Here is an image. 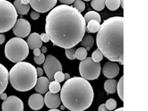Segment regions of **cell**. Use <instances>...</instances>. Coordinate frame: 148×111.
I'll return each mask as SVG.
<instances>
[{
    "label": "cell",
    "instance_id": "cell-37",
    "mask_svg": "<svg viewBox=\"0 0 148 111\" xmlns=\"http://www.w3.org/2000/svg\"><path fill=\"white\" fill-rule=\"evenodd\" d=\"M36 69L38 76L41 77L44 74V71H43V69L41 68H39V67H38V68H36Z\"/></svg>",
    "mask_w": 148,
    "mask_h": 111
},
{
    "label": "cell",
    "instance_id": "cell-8",
    "mask_svg": "<svg viewBox=\"0 0 148 111\" xmlns=\"http://www.w3.org/2000/svg\"><path fill=\"white\" fill-rule=\"evenodd\" d=\"M43 69L49 81H53L55 73L58 71H62V65L59 60L52 55H48L45 58Z\"/></svg>",
    "mask_w": 148,
    "mask_h": 111
},
{
    "label": "cell",
    "instance_id": "cell-46",
    "mask_svg": "<svg viewBox=\"0 0 148 111\" xmlns=\"http://www.w3.org/2000/svg\"><path fill=\"white\" fill-rule=\"evenodd\" d=\"M120 6L122 7V8H124V1H120Z\"/></svg>",
    "mask_w": 148,
    "mask_h": 111
},
{
    "label": "cell",
    "instance_id": "cell-24",
    "mask_svg": "<svg viewBox=\"0 0 148 111\" xmlns=\"http://www.w3.org/2000/svg\"><path fill=\"white\" fill-rule=\"evenodd\" d=\"M91 5L95 10L101 11L105 7V1L104 0H92L91 2Z\"/></svg>",
    "mask_w": 148,
    "mask_h": 111
},
{
    "label": "cell",
    "instance_id": "cell-21",
    "mask_svg": "<svg viewBox=\"0 0 148 111\" xmlns=\"http://www.w3.org/2000/svg\"><path fill=\"white\" fill-rule=\"evenodd\" d=\"M101 27L100 23L95 20H92L88 22L86 30L88 33H96L98 32Z\"/></svg>",
    "mask_w": 148,
    "mask_h": 111
},
{
    "label": "cell",
    "instance_id": "cell-34",
    "mask_svg": "<svg viewBox=\"0 0 148 111\" xmlns=\"http://www.w3.org/2000/svg\"><path fill=\"white\" fill-rule=\"evenodd\" d=\"M40 38L42 41L44 42L45 43H47L50 40V38L46 33H42L40 35Z\"/></svg>",
    "mask_w": 148,
    "mask_h": 111
},
{
    "label": "cell",
    "instance_id": "cell-27",
    "mask_svg": "<svg viewBox=\"0 0 148 111\" xmlns=\"http://www.w3.org/2000/svg\"><path fill=\"white\" fill-rule=\"evenodd\" d=\"M117 90L118 95L123 101H124V76H122L117 83Z\"/></svg>",
    "mask_w": 148,
    "mask_h": 111
},
{
    "label": "cell",
    "instance_id": "cell-25",
    "mask_svg": "<svg viewBox=\"0 0 148 111\" xmlns=\"http://www.w3.org/2000/svg\"><path fill=\"white\" fill-rule=\"evenodd\" d=\"M87 51H88L85 48H79L77 50H75V59L77 58L81 61L85 60L87 58V55H88Z\"/></svg>",
    "mask_w": 148,
    "mask_h": 111
},
{
    "label": "cell",
    "instance_id": "cell-13",
    "mask_svg": "<svg viewBox=\"0 0 148 111\" xmlns=\"http://www.w3.org/2000/svg\"><path fill=\"white\" fill-rule=\"evenodd\" d=\"M44 102L49 108L57 109L60 106L61 100L58 94H52L50 92H46L44 97Z\"/></svg>",
    "mask_w": 148,
    "mask_h": 111
},
{
    "label": "cell",
    "instance_id": "cell-26",
    "mask_svg": "<svg viewBox=\"0 0 148 111\" xmlns=\"http://www.w3.org/2000/svg\"><path fill=\"white\" fill-rule=\"evenodd\" d=\"M61 89V85L59 82L55 81H52L50 82L49 86V92L52 94H58Z\"/></svg>",
    "mask_w": 148,
    "mask_h": 111
},
{
    "label": "cell",
    "instance_id": "cell-38",
    "mask_svg": "<svg viewBox=\"0 0 148 111\" xmlns=\"http://www.w3.org/2000/svg\"><path fill=\"white\" fill-rule=\"evenodd\" d=\"M98 111H109L108 110L105 104H102L99 107Z\"/></svg>",
    "mask_w": 148,
    "mask_h": 111
},
{
    "label": "cell",
    "instance_id": "cell-11",
    "mask_svg": "<svg viewBox=\"0 0 148 111\" xmlns=\"http://www.w3.org/2000/svg\"><path fill=\"white\" fill-rule=\"evenodd\" d=\"M58 1H30V5L38 13H45L49 11L57 4Z\"/></svg>",
    "mask_w": 148,
    "mask_h": 111
},
{
    "label": "cell",
    "instance_id": "cell-35",
    "mask_svg": "<svg viewBox=\"0 0 148 111\" xmlns=\"http://www.w3.org/2000/svg\"><path fill=\"white\" fill-rule=\"evenodd\" d=\"M30 17L32 20L35 21V20H38L40 17V14L35 11H32L30 13Z\"/></svg>",
    "mask_w": 148,
    "mask_h": 111
},
{
    "label": "cell",
    "instance_id": "cell-47",
    "mask_svg": "<svg viewBox=\"0 0 148 111\" xmlns=\"http://www.w3.org/2000/svg\"><path fill=\"white\" fill-rule=\"evenodd\" d=\"M48 111H61V110L58 109H51V110H49Z\"/></svg>",
    "mask_w": 148,
    "mask_h": 111
},
{
    "label": "cell",
    "instance_id": "cell-17",
    "mask_svg": "<svg viewBox=\"0 0 148 111\" xmlns=\"http://www.w3.org/2000/svg\"><path fill=\"white\" fill-rule=\"evenodd\" d=\"M27 43L31 50L34 49L40 48L43 45L40 38V35L37 32H33L30 34L27 38Z\"/></svg>",
    "mask_w": 148,
    "mask_h": 111
},
{
    "label": "cell",
    "instance_id": "cell-29",
    "mask_svg": "<svg viewBox=\"0 0 148 111\" xmlns=\"http://www.w3.org/2000/svg\"><path fill=\"white\" fill-rule=\"evenodd\" d=\"M73 7L81 13L85 9L86 5L84 1L81 0H77L73 3Z\"/></svg>",
    "mask_w": 148,
    "mask_h": 111
},
{
    "label": "cell",
    "instance_id": "cell-14",
    "mask_svg": "<svg viewBox=\"0 0 148 111\" xmlns=\"http://www.w3.org/2000/svg\"><path fill=\"white\" fill-rule=\"evenodd\" d=\"M45 102L44 98L41 94L38 93L32 94L28 99V105L33 110H40L44 106Z\"/></svg>",
    "mask_w": 148,
    "mask_h": 111
},
{
    "label": "cell",
    "instance_id": "cell-39",
    "mask_svg": "<svg viewBox=\"0 0 148 111\" xmlns=\"http://www.w3.org/2000/svg\"><path fill=\"white\" fill-rule=\"evenodd\" d=\"M33 53H34V55L35 56L34 57H38L41 54V52L40 49L36 48L34 49Z\"/></svg>",
    "mask_w": 148,
    "mask_h": 111
},
{
    "label": "cell",
    "instance_id": "cell-44",
    "mask_svg": "<svg viewBox=\"0 0 148 111\" xmlns=\"http://www.w3.org/2000/svg\"><path fill=\"white\" fill-rule=\"evenodd\" d=\"M64 76L65 80H66V81L71 78V75H69V74L68 73H65Z\"/></svg>",
    "mask_w": 148,
    "mask_h": 111
},
{
    "label": "cell",
    "instance_id": "cell-16",
    "mask_svg": "<svg viewBox=\"0 0 148 111\" xmlns=\"http://www.w3.org/2000/svg\"><path fill=\"white\" fill-rule=\"evenodd\" d=\"M50 82L48 78L45 76L39 77L38 78L34 89L38 94L41 95L45 94L49 89Z\"/></svg>",
    "mask_w": 148,
    "mask_h": 111
},
{
    "label": "cell",
    "instance_id": "cell-40",
    "mask_svg": "<svg viewBox=\"0 0 148 111\" xmlns=\"http://www.w3.org/2000/svg\"><path fill=\"white\" fill-rule=\"evenodd\" d=\"M5 39H6V38H5L4 35L0 33V45H1L4 43Z\"/></svg>",
    "mask_w": 148,
    "mask_h": 111
},
{
    "label": "cell",
    "instance_id": "cell-42",
    "mask_svg": "<svg viewBox=\"0 0 148 111\" xmlns=\"http://www.w3.org/2000/svg\"><path fill=\"white\" fill-rule=\"evenodd\" d=\"M41 52H42V53H45L47 52V48L46 47V46H44L43 47H42L41 49Z\"/></svg>",
    "mask_w": 148,
    "mask_h": 111
},
{
    "label": "cell",
    "instance_id": "cell-1",
    "mask_svg": "<svg viewBox=\"0 0 148 111\" xmlns=\"http://www.w3.org/2000/svg\"><path fill=\"white\" fill-rule=\"evenodd\" d=\"M86 28L84 17L73 6L60 5L46 16V34L54 45L65 49L74 48L81 42Z\"/></svg>",
    "mask_w": 148,
    "mask_h": 111
},
{
    "label": "cell",
    "instance_id": "cell-19",
    "mask_svg": "<svg viewBox=\"0 0 148 111\" xmlns=\"http://www.w3.org/2000/svg\"><path fill=\"white\" fill-rule=\"evenodd\" d=\"M117 81L113 79L106 80L104 83V89L108 94H114L117 91Z\"/></svg>",
    "mask_w": 148,
    "mask_h": 111
},
{
    "label": "cell",
    "instance_id": "cell-4",
    "mask_svg": "<svg viewBox=\"0 0 148 111\" xmlns=\"http://www.w3.org/2000/svg\"><path fill=\"white\" fill-rule=\"evenodd\" d=\"M38 80L36 68L27 62L16 63L9 72L12 86L18 91H28L34 88Z\"/></svg>",
    "mask_w": 148,
    "mask_h": 111
},
{
    "label": "cell",
    "instance_id": "cell-30",
    "mask_svg": "<svg viewBox=\"0 0 148 111\" xmlns=\"http://www.w3.org/2000/svg\"><path fill=\"white\" fill-rule=\"evenodd\" d=\"M105 105L109 111H113L117 107V102L113 99H109L106 102Z\"/></svg>",
    "mask_w": 148,
    "mask_h": 111
},
{
    "label": "cell",
    "instance_id": "cell-20",
    "mask_svg": "<svg viewBox=\"0 0 148 111\" xmlns=\"http://www.w3.org/2000/svg\"><path fill=\"white\" fill-rule=\"evenodd\" d=\"M95 40L92 36L88 34L83 38L81 42V45L86 49L87 51H90L94 46Z\"/></svg>",
    "mask_w": 148,
    "mask_h": 111
},
{
    "label": "cell",
    "instance_id": "cell-45",
    "mask_svg": "<svg viewBox=\"0 0 148 111\" xmlns=\"http://www.w3.org/2000/svg\"><path fill=\"white\" fill-rule=\"evenodd\" d=\"M114 111H124V108H123V107H121V108L117 109Z\"/></svg>",
    "mask_w": 148,
    "mask_h": 111
},
{
    "label": "cell",
    "instance_id": "cell-43",
    "mask_svg": "<svg viewBox=\"0 0 148 111\" xmlns=\"http://www.w3.org/2000/svg\"><path fill=\"white\" fill-rule=\"evenodd\" d=\"M21 2L24 5L30 4V1L29 0H21Z\"/></svg>",
    "mask_w": 148,
    "mask_h": 111
},
{
    "label": "cell",
    "instance_id": "cell-7",
    "mask_svg": "<svg viewBox=\"0 0 148 111\" xmlns=\"http://www.w3.org/2000/svg\"><path fill=\"white\" fill-rule=\"evenodd\" d=\"M101 69L100 64L94 62L91 57H88L82 61L79 67L82 77L89 81L98 79L101 74Z\"/></svg>",
    "mask_w": 148,
    "mask_h": 111
},
{
    "label": "cell",
    "instance_id": "cell-15",
    "mask_svg": "<svg viewBox=\"0 0 148 111\" xmlns=\"http://www.w3.org/2000/svg\"><path fill=\"white\" fill-rule=\"evenodd\" d=\"M9 82V72L3 65L0 63V95L7 88Z\"/></svg>",
    "mask_w": 148,
    "mask_h": 111
},
{
    "label": "cell",
    "instance_id": "cell-5",
    "mask_svg": "<svg viewBox=\"0 0 148 111\" xmlns=\"http://www.w3.org/2000/svg\"><path fill=\"white\" fill-rule=\"evenodd\" d=\"M29 47L27 42L18 37L10 39L5 46L6 58L14 63L22 62L27 57Z\"/></svg>",
    "mask_w": 148,
    "mask_h": 111
},
{
    "label": "cell",
    "instance_id": "cell-18",
    "mask_svg": "<svg viewBox=\"0 0 148 111\" xmlns=\"http://www.w3.org/2000/svg\"><path fill=\"white\" fill-rule=\"evenodd\" d=\"M14 6L17 14L25 15L28 13L30 8V4L24 5L21 2V0H16L14 2Z\"/></svg>",
    "mask_w": 148,
    "mask_h": 111
},
{
    "label": "cell",
    "instance_id": "cell-9",
    "mask_svg": "<svg viewBox=\"0 0 148 111\" xmlns=\"http://www.w3.org/2000/svg\"><path fill=\"white\" fill-rule=\"evenodd\" d=\"M2 111H24V103L15 95L8 96L1 105Z\"/></svg>",
    "mask_w": 148,
    "mask_h": 111
},
{
    "label": "cell",
    "instance_id": "cell-32",
    "mask_svg": "<svg viewBox=\"0 0 148 111\" xmlns=\"http://www.w3.org/2000/svg\"><path fill=\"white\" fill-rule=\"evenodd\" d=\"M75 49L72 48L65 49V55L69 59L71 60H74L75 59Z\"/></svg>",
    "mask_w": 148,
    "mask_h": 111
},
{
    "label": "cell",
    "instance_id": "cell-48",
    "mask_svg": "<svg viewBox=\"0 0 148 111\" xmlns=\"http://www.w3.org/2000/svg\"><path fill=\"white\" fill-rule=\"evenodd\" d=\"M60 108H61V110H64L65 109V107L64 105H62L61 106H60Z\"/></svg>",
    "mask_w": 148,
    "mask_h": 111
},
{
    "label": "cell",
    "instance_id": "cell-28",
    "mask_svg": "<svg viewBox=\"0 0 148 111\" xmlns=\"http://www.w3.org/2000/svg\"><path fill=\"white\" fill-rule=\"evenodd\" d=\"M91 58L94 62L99 63L103 59V55L102 53L97 49L92 54Z\"/></svg>",
    "mask_w": 148,
    "mask_h": 111
},
{
    "label": "cell",
    "instance_id": "cell-22",
    "mask_svg": "<svg viewBox=\"0 0 148 111\" xmlns=\"http://www.w3.org/2000/svg\"><path fill=\"white\" fill-rule=\"evenodd\" d=\"M84 18L85 20L86 23H88L92 20L97 21L99 23H101V21L100 14L96 11H90L88 12V13L85 14Z\"/></svg>",
    "mask_w": 148,
    "mask_h": 111
},
{
    "label": "cell",
    "instance_id": "cell-2",
    "mask_svg": "<svg viewBox=\"0 0 148 111\" xmlns=\"http://www.w3.org/2000/svg\"><path fill=\"white\" fill-rule=\"evenodd\" d=\"M98 49L110 61L124 64V18L114 16L101 25L96 36Z\"/></svg>",
    "mask_w": 148,
    "mask_h": 111
},
{
    "label": "cell",
    "instance_id": "cell-36",
    "mask_svg": "<svg viewBox=\"0 0 148 111\" xmlns=\"http://www.w3.org/2000/svg\"><path fill=\"white\" fill-rule=\"evenodd\" d=\"M75 1L74 0H60L59 2L61 3L62 4H64V5H71V4H73Z\"/></svg>",
    "mask_w": 148,
    "mask_h": 111
},
{
    "label": "cell",
    "instance_id": "cell-31",
    "mask_svg": "<svg viewBox=\"0 0 148 111\" xmlns=\"http://www.w3.org/2000/svg\"><path fill=\"white\" fill-rule=\"evenodd\" d=\"M53 78L57 82L59 83L62 82L65 80L64 74L61 71L56 72L53 76Z\"/></svg>",
    "mask_w": 148,
    "mask_h": 111
},
{
    "label": "cell",
    "instance_id": "cell-12",
    "mask_svg": "<svg viewBox=\"0 0 148 111\" xmlns=\"http://www.w3.org/2000/svg\"><path fill=\"white\" fill-rule=\"evenodd\" d=\"M120 68L117 63L108 61L103 65L102 73L104 76L108 79H113L119 74Z\"/></svg>",
    "mask_w": 148,
    "mask_h": 111
},
{
    "label": "cell",
    "instance_id": "cell-41",
    "mask_svg": "<svg viewBox=\"0 0 148 111\" xmlns=\"http://www.w3.org/2000/svg\"><path fill=\"white\" fill-rule=\"evenodd\" d=\"M0 98L1 100L3 101H5L7 98H8V96H7V94L6 92H2L1 95H0Z\"/></svg>",
    "mask_w": 148,
    "mask_h": 111
},
{
    "label": "cell",
    "instance_id": "cell-10",
    "mask_svg": "<svg viewBox=\"0 0 148 111\" xmlns=\"http://www.w3.org/2000/svg\"><path fill=\"white\" fill-rule=\"evenodd\" d=\"M31 25L28 21L24 18H19L13 28L14 34L18 38H24L30 35Z\"/></svg>",
    "mask_w": 148,
    "mask_h": 111
},
{
    "label": "cell",
    "instance_id": "cell-6",
    "mask_svg": "<svg viewBox=\"0 0 148 111\" xmlns=\"http://www.w3.org/2000/svg\"><path fill=\"white\" fill-rule=\"evenodd\" d=\"M18 14L14 5L6 0H0V33L13 28L17 21Z\"/></svg>",
    "mask_w": 148,
    "mask_h": 111
},
{
    "label": "cell",
    "instance_id": "cell-3",
    "mask_svg": "<svg viewBox=\"0 0 148 111\" xmlns=\"http://www.w3.org/2000/svg\"><path fill=\"white\" fill-rule=\"evenodd\" d=\"M60 96L62 104L69 111H84L92 104L94 90L88 80L75 76L64 83Z\"/></svg>",
    "mask_w": 148,
    "mask_h": 111
},
{
    "label": "cell",
    "instance_id": "cell-23",
    "mask_svg": "<svg viewBox=\"0 0 148 111\" xmlns=\"http://www.w3.org/2000/svg\"><path fill=\"white\" fill-rule=\"evenodd\" d=\"M105 6L111 11L116 10L120 6V0H106Z\"/></svg>",
    "mask_w": 148,
    "mask_h": 111
},
{
    "label": "cell",
    "instance_id": "cell-33",
    "mask_svg": "<svg viewBox=\"0 0 148 111\" xmlns=\"http://www.w3.org/2000/svg\"><path fill=\"white\" fill-rule=\"evenodd\" d=\"M34 61L37 64L41 65L44 64L45 61V57L43 53H41L38 57H34Z\"/></svg>",
    "mask_w": 148,
    "mask_h": 111
}]
</instances>
